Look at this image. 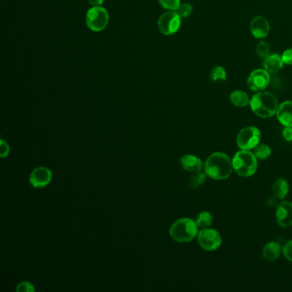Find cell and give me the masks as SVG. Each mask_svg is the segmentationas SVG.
Returning <instances> with one entry per match:
<instances>
[{
	"label": "cell",
	"instance_id": "15",
	"mask_svg": "<svg viewBox=\"0 0 292 292\" xmlns=\"http://www.w3.org/2000/svg\"><path fill=\"white\" fill-rule=\"evenodd\" d=\"M282 248L277 242H269L262 248V258L267 262H274L281 256Z\"/></svg>",
	"mask_w": 292,
	"mask_h": 292
},
{
	"label": "cell",
	"instance_id": "10",
	"mask_svg": "<svg viewBox=\"0 0 292 292\" xmlns=\"http://www.w3.org/2000/svg\"><path fill=\"white\" fill-rule=\"evenodd\" d=\"M53 178V173L50 169L40 166L33 169L29 176V182L33 188L42 189L47 187Z\"/></svg>",
	"mask_w": 292,
	"mask_h": 292
},
{
	"label": "cell",
	"instance_id": "26",
	"mask_svg": "<svg viewBox=\"0 0 292 292\" xmlns=\"http://www.w3.org/2000/svg\"><path fill=\"white\" fill-rule=\"evenodd\" d=\"M282 253L288 261L292 262V240L288 241L282 248Z\"/></svg>",
	"mask_w": 292,
	"mask_h": 292
},
{
	"label": "cell",
	"instance_id": "25",
	"mask_svg": "<svg viewBox=\"0 0 292 292\" xmlns=\"http://www.w3.org/2000/svg\"><path fill=\"white\" fill-rule=\"evenodd\" d=\"M177 14L179 15L181 18H187L193 12V6L189 3L181 4L179 8L176 10Z\"/></svg>",
	"mask_w": 292,
	"mask_h": 292
},
{
	"label": "cell",
	"instance_id": "13",
	"mask_svg": "<svg viewBox=\"0 0 292 292\" xmlns=\"http://www.w3.org/2000/svg\"><path fill=\"white\" fill-rule=\"evenodd\" d=\"M276 116L283 126L292 127V100L279 104Z\"/></svg>",
	"mask_w": 292,
	"mask_h": 292
},
{
	"label": "cell",
	"instance_id": "31",
	"mask_svg": "<svg viewBox=\"0 0 292 292\" xmlns=\"http://www.w3.org/2000/svg\"><path fill=\"white\" fill-rule=\"evenodd\" d=\"M88 3L94 6H100L104 3V0H88Z\"/></svg>",
	"mask_w": 292,
	"mask_h": 292
},
{
	"label": "cell",
	"instance_id": "12",
	"mask_svg": "<svg viewBox=\"0 0 292 292\" xmlns=\"http://www.w3.org/2000/svg\"><path fill=\"white\" fill-rule=\"evenodd\" d=\"M250 32L254 38L264 39L270 32V23L266 17L257 16L251 21Z\"/></svg>",
	"mask_w": 292,
	"mask_h": 292
},
{
	"label": "cell",
	"instance_id": "17",
	"mask_svg": "<svg viewBox=\"0 0 292 292\" xmlns=\"http://www.w3.org/2000/svg\"><path fill=\"white\" fill-rule=\"evenodd\" d=\"M250 99L248 94L242 90H235L230 95L232 105L237 107H246L250 105Z\"/></svg>",
	"mask_w": 292,
	"mask_h": 292
},
{
	"label": "cell",
	"instance_id": "28",
	"mask_svg": "<svg viewBox=\"0 0 292 292\" xmlns=\"http://www.w3.org/2000/svg\"><path fill=\"white\" fill-rule=\"evenodd\" d=\"M281 57L284 64L292 65V48L285 50Z\"/></svg>",
	"mask_w": 292,
	"mask_h": 292
},
{
	"label": "cell",
	"instance_id": "20",
	"mask_svg": "<svg viewBox=\"0 0 292 292\" xmlns=\"http://www.w3.org/2000/svg\"><path fill=\"white\" fill-rule=\"evenodd\" d=\"M253 153L258 160H264L270 157L272 149L267 144L259 143L253 148Z\"/></svg>",
	"mask_w": 292,
	"mask_h": 292
},
{
	"label": "cell",
	"instance_id": "14",
	"mask_svg": "<svg viewBox=\"0 0 292 292\" xmlns=\"http://www.w3.org/2000/svg\"><path fill=\"white\" fill-rule=\"evenodd\" d=\"M181 165L184 170L189 172H198L204 168V164L200 158L194 155H185L181 158Z\"/></svg>",
	"mask_w": 292,
	"mask_h": 292
},
{
	"label": "cell",
	"instance_id": "3",
	"mask_svg": "<svg viewBox=\"0 0 292 292\" xmlns=\"http://www.w3.org/2000/svg\"><path fill=\"white\" fill-rule=\"evenodd\" d=\"M198 226L192 218H182L175 221L170 229V236L177 243H190L198 235Z\"/></svg>",
	"mask_w": 292,
	"mask_h": 292
},
{
	"label": "cell",
	"instance_id": "27",
	"mask_svg": "<svg viewBox=\"0 0 292 292\" xmlns=\"http://www.w3.org/2000/svg\"><path fill=\"white\" fill-rule=\"evenodd\" d=\"M34 289L33 284L28 281L22 282L17 287V292H32L34 291Z\"/></svg>",
	"mask_w": 292,
	"mask_h": 292
},
{
	"label": "cell",
	"instance_id": "9",
	"mask_svg": "<svg viewBox=\"0 0 292 292\" xmlns=\"http://www.w3.org/2000/svg\"><path fill=\"white\" fill-rule=\"evenodd\" d=\"M270 73L265 69H254L248 76L247 84L253 92L264 91L270 83Z\"/></svg>",
	"mask_w": 292,
	"mask_h": 292
},
{
	"label": "cell",
	"instance_id": "1",
	"mask_svg": "<svg viewBox=\"0 0 292 292\" xmlns=\"http://www.w3.org/2000/svg\"><path fill=\"white\" fill-rule=\"evenodd\" d=\"M204 170L207 176L212 179H227L233 171L232 160L226 154L215 152L206 160Z\"/></svg>",
	"mask_w": 292,
	"mask_h": 292
},
{
	"label": "cell",
	"instance_id": "29",
	"mask_svg": "<svg viewBox=\"0 0 292 292\" xmlns=\"http://www.w3.org/2000/svg\"><path fill=\"white\" fill-rule=\"evenodd\" d=\"M0 154H1V157L5 158L6 156H8L9 152H10V149H9L8 144L6 143V141L1 140V142H0Z\"/></svg>",
	"mask_w": 292,
	"mask_h": 292
},
{
	"label": "cell",
	"instance_id": "11",
	"mask_svg": "<svg viewBox=\"0 0 292 292\" xmlns=\"http://www.w3.org/2000/svg\"><path fill=\"white\" fill-rule=\"evenodd\" d=\"M276 220L282 228L292 226V202L284 201L278 205L276 210Z\"/></svg>",
	"mask_w": 292,
	"mask_h": 292
},
{
	"label": "cell",
	"instance_id": "6",
	"mask_svg": "<svg viewBox=\"0 0 292 292\" xmlns=\"http://www.w3.org/2000/svg\"><path fill=\"white\" fill-rule=\"evenodd\" d=\"M262 133L257 127L248 126L240 130L237 136V147L242 150H253L260 143Z\"/></svg>",
	"mask_w": 292,
	"mask_h": 292
},
{
	"label": "cell",
	"instance_id": "2",
	"mask_svg": "<svg viewBox=\"0 0 292 292\" xmlns=\"http://www.w3.org/2000/svg\"><path fill=\"white\" fill-rule=\"evenodd\" d=\"M250 108L257 116L268 119L276 115L278 111V99L269 92L260 91L250 99Z\"/></svg>",
	"mask_w": 292,
	"mask_h": 292
},
{
	"label": "cell",
	"instance_id": "30",
	"mask_svg": "<svg viewBox=\"0 0 292 292\" xmlns=\"http://www.w3.org/2000/svg\"><path fill=\"white\" fill-rule=\"evenodd\" d=\"M282 135H283V137L284 138L285 141H288V142H291L292 127H285L282 131Z\"/></svg>",
	"mask_w": 292,
	"mask_h": 292
},
{
	"label": "cell",
	"instance_id": "7",
	"mask_svg": "<svg viewBox=\"0 0 292 292\" xmlns=\"http://www.w3.org/2000/svg\"><path fill=\"white\" fill-rule=\"evenodd\" d=\"M199 245L206 251L217 250L222 244V237L218 231L212 228L201 229L197 235Z\"/></svg>",
	"mask_w": 292,
	"mask_h": 292
},
{
	"label": "cell",
	"instance_id": "23",
	"mask_svg": "<svg viewBox=\"0 0 292 292\" xmlns=\"http://www.w3.org/2000/svg\"><path fill=\"white\" fill-rule=\"evenodd\" d=\"M257 55L264 60L265 58L271 54L270 45L267 42H260L257 46Z\"/></svg>",
	"mask_w": 292,
	"mask_h": 292
},
{
	"label": "cell",
	"instance_id": "21",
	"mask_svg": "<svg viewBox=\"0 0 292 292\" xmlns=\"http://www.w3.org/2000/svg\"><path fill=\"white\" fill-rule=\"evenodd\" d=\"M207 175L206 172H202V171H198V172H195V173L190 176L189 179V185L190 188L192 189H196V188L200 187L202 185H204V182L207 180Z\"/></svg>",
	"mask_w": 292,
	"mask_h": 292
},
{
	"label": "cell",
	"instance_id": "18",
	"mask_svg": "<svg viewBox=\"0 0 292 292\" xmlns=\"http://www.w3.org/2000/svg\"><path fill=\"white\" fill-rule=\"evenodd\" d=\"M289 191V184L284 178H278L273 182V192L277 198L284 200L288 196Z\"/></svg>",
	"mask_w": 292,
	"mask_h": 292
},
{
	"label": "cell",
	"instance_id": "5",
	"mask_svg": "<svg viewBox=\"0 0 292 292\" xmlns=\"http://www.w3.org/2000/svg\"><path fill=\"white\" fill-rule=\"evenodd\" d=\"M110 16L106 9L101 6H94L86 14V23L89 29L100 32L107 27Z\"/></svg>",
	"mask_w": 292,
	"mask_h": 292
},
{
	"label": "cell",
	"instance_id": "19",
	"mask_svg": "<svg viewBox=\"0 0 292 292\" xmlns=\"http://www.w3.org/2000/svg\"><path fill=\"white\" fill-rule=\"evenodd\" d=\"M212 221H213L212 215L209 212L203 211L197 215L196 223L198 228L206 229V228H210V226H212Z\"/></svg>",
	"mask_w": 292,
	"mask_h": 292
},
{
	"label": "cell",
	"instance_id": "8",
	"mask_svg": "<svg viewBox=\"0 0 292 292\" xmlns=\"http://www.w3.org/2000/svg\"><path fill=\"white\" fill-rule=\"evenodd\" d=\"M181 17L176 11H169L163 13L158 21L160 33L165 35H171L179 30Z\"/></svg>",
	"mask_w": 292,
	"mask_h": 292
},
{
	"label": "cell",
	"instance_id": "24",
	"mask_svg": "<svg viewBox=\"0 0 292 292\" xmlns=\"http://www.w3.org/2000/svg\"><path fill=\"white\" fill-rule=\"evenodd\" d=\"M160 6L168 11H176L181 5L180 0H159Z\"/></svg>",
	"mask_w": 292,
	"mask_h": 292
},
{
	"label": "cell",
	"instance_id": "22",
	"mask_svg": "<svg viewBox=\"0 0 292 292\" xmlns=\"http://www.w3.org/2000/svg\"><path fill=\"white\" fill-rule=\"evenodd\" d=\"M227 73L224 67L216 66L210 72L209 78L212 82H218V81H226Z\"/></svg>",
	"mask_w": 292,
	"mask_h": 292
},
{
	"label": "cell",
	"instance_id": "16",
	"mask_svg": "<svg viewBox=\"0 0 292 292\" xmlns=\"http://www.w3.org/2000/svg\"><path fill=\"white\" fill-rule=\"evenodd\" d=\"M284 64L281 56L277 53H271L270 55L265 58L263 66L269 73H276L283 68Z\"/></svg>",
	"mask_w": 292,
	"mask_h": 292
},
{
	"label": "cell",
	"instance_id": "4",
	"mask_svg": "<svg viewBox=\"0 0 292 292\" xmlns=\"http://www.w3.org/2000/svg\"><path fill=\"white\" fill-rule=\"evenodd\" d=\"M256 155L248 150L237 152L232 158L233 171L240 176L249 177L256 173L258 168V162Z\"/></svg>",
	"mask_w": 292,
	"mask_h": 292
}]
</instances>
